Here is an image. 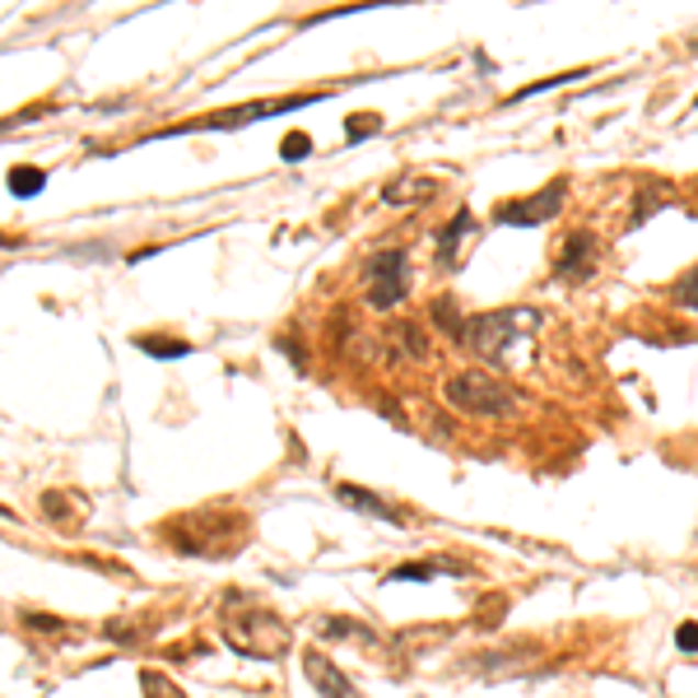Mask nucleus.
Here are the masks:
<instances>
[{
	"label": "nucleus",
	"mask_w": 698,
	"mask_h": 698,
	"mask_svg": "<svg viewBox=\"0 0 698 698\" xmlns=\"http://www.w3.org/2000/svg\"><path fill=\"white\" fill-rule=\"evenodd\" d=\"M303 671H307V680L317 685L322 698H354V685H349L322 652H307V656H303Z\"/></svg>",
	"instance_id": "0eeeda50"
},
{
	"label": "nucleus",
	"mask_w": 698,
	"mask_h": 698,
	"mask_svg": "<svg viewBox=\"0 0 698 698\" xmlns=\"http://www.w3.org/2000/svg\"><path fill=\"white\" fill-rule=\"evenodd\" d=\"M471 228H475V215H471V210H457L452 224L442 228V238H438V261H442V266H457V247H461V238H465Z\"/></svg>",
	"instance_id": "9b49d317"
},
{
	"label": "nucleus",
	"mask_w": 698,
	"mask_h": 698,
	"mask_svg": "<svg viewBox=\"0 0 698 698\" xmlns=\"http://www.w3.org/2000/svg\"><path fill=\"white\" fill-rule=\"evenodd\" d=\"M378 131H382V116H378V112L349 116V126H345V135H349V140H363V135H378Z\"/></svg>",
	"instance_id": "aec40b11"
},
{
	"label": "nucleus",
	"mask_w": 698,
	"mask_h": 698,
	"mask_svg": "<svg viewBox=\"0 0 698 698\" xmlns=\"http://www.w3.org/2000/svg\"><path fill=\"white\" fill-rule=\"evenodd\" d=\"M465 577L471 568L465 564H452V559H424V564H401V568H392L386 573V582H429V577Z\"/></svg>",
	"instance_id": "1a4fd4ad"
},
{
	"label": "nucleus",
	"mask_w": 698,
	"mask_h": 698,
	"mask_svg": "<svg viewBox=\"0 0 698 698\" xmlns=\"http://www.w3.org/2000/svg\"><path fill=\"white\" fill-rule=\"evenodd\" d=\"M140 694H145V698H187V694L178 689V680H168L164 671H140Z\"/></svg>",
	"instance_id": "4468645a"
},
{
	"label": "nucleus",
	"mask_w": 698,
	"mask_h": 698,
	"mask_svg": "<svg viewBox=\"0 0 698 698\" xmlns=\"http://www.w3.org/2000/svg\"><path fill=\"white\" fill-rule=\"evenodd\" d=\"M135 349H145V354H154V359H182V354H191V345L178 340V336H135Z\"/></svg>",
	"instance_id": "ddd939ff"
},
{
	"label": "nucleus",
	"mask_w": 698,
	"mask_h": 698,
	"mask_svg": "<svg viewBox=\"0 0 698 698\" xmlns=\"http://www.w3.org/2000/svg\"><path fill=\"white\" fill-rule=\"evenodd\" d=\"M363 284H368V307H378V313H392L396 303H405V294H410V261H405V251L386 247L378 257H368Z\"/></svg>",
	"instance_id": "7ed1b4c3"
},
{
	"label": "nucleus",
	"mask_w": 698,
	"mask_h": 698,
	"mask_svg": "<svg viewBox=\"0 0 698 698\" xmlns=\"http://www.w3.org/2000/svg\"><path fill=\"white\" fill-rule=\"evenodd\" d=\"M448 401L457 405L461 415H484V419H508L517 405H521V392L508 382H498L489 373H475V368H465V373H452L448 378Z\"/></svg>",
	"instance_id": "f03ea898"
},
{
	"label": "nucleus",
	"mask_w": 698,
	"mask_h": 698,
	"mask_svg": "<svg viewBox=\"0 0 698 698\" xmlns=\"http://www.w3.org/2000/svg\"><path fill=\"white\" fill-rule=\"evenodd\" d=\"M671 299L680 303V307H698V266H694V270H685V275L671 284Z\"/></svg>",
	"instance_id": "6ab92c4d"
},
{
	"label": "nucleus",
	"mask_w": 698,
	"mask_h": 698,
	"mask_svg": "<svg viewBox=\"0 0 698 698\" xmlns=\"http://www.w3.org/2000/svg\"><path fill=\"white\" fill-rule=\"evenodd\" d=\"M675 643H680V652H698V624H680Z\"/></svg>",
	"instance_id": "412c9836"
},
{
	"label": "nucleus",
	"mask_w": 698,
	"mask_h": 698,
	"mask_svg": "<svg viewBox=\"0 0 698 698\" xmlns=\"http://www.w3.org/2000/svg\"><path fill=\"white\" fill-rule=\"evenodd\" d=\"M307 103H317V93H299V99H270V103H247V108H233V112H219V116H205V122H187V126H168L159 135H187V131H205V126H215V131H228V126H247V122H261V116L270 112H294V108H307Z\"/></svg>",
	"instance_id": "39448f33"
},
{
	"label": "nucleus",
	"mask_w": 698,
	"mask_h": 698,
	"mask_svg": "<svg viewBox=\"0 0 698 698\" xmlns=\"http://www.w3.org/2000/svg\"><path fill=\"white\" fill-rule=\"evenodd\" d=\"M434 322H438L452 340H461V331H465V322H461V313H457L452 299H438V303H434Z\"/></svg>",
	"instance_id": "a211bd4d"
},
{
	"label": "nucleus",
	"mask_w": 698,
	"mask_h": 698,
	"mask_svg": "<svg viewBox=\"0 0 698 698\" xmlns=\"http://www.w3.org/2000/svg\"><path fill=\"white\" fill-rule=\"evenodd\" d=\"M307 154H313V135H307V131H289L284 145H280V159L284 164H303Z\"/></svg>",
	"instance_id": "2eb2a0df"
},
{
	"label": "nucleus",
	"mask_w": 698,
	"mask_h": 698,
	"mask_svg": "<svg viewBox=\"0 0 698 698\" xmlns=\"http://www.w3.org/2000/svg\"><path fill=\"white\" fill-rule=\"evenodd\" d=\"M434 191H438V182H429V178H396V182H386L382 201L386 205H410V201H429Z\"/></svg>",
	"instance_id": "9d476101"
},
{
	"label": "nucleus",
	"mask_w": 698,
	"mask_h": 698,
	"mask_svg": "<svg viewBox=\"0 0 698 698\" xmlns=\"http://www.w3.org/2000/svg\"><path fill=\"white\" fill-rule=\"evenodd\" d=\"M396 340L405 345V354H410V359H429V340H424V331H419L415 322H401L396 326Z\"/></svg>",
	"instance_id": "f3484780"
},
{
	"label": "nucleus",
	"mask_w": 698,
	"mask_h": 698,
	"mask_svg": "<svg viewBox=\"0 0 698 698\" xmlns=\"http://www.w3.org/2000/svg\"><path fill=\"white\" fill-rule=\"evenodd\" d=\"M5 187L14 191L19 201H29V196H37V191L47 187V172H43V168H29V164H14V168L5 172Z\"/></svg>",
	"instance_id": "f8f14e48"
},
{
	"label": "nucleus",
	"mask_w": 698,
	"mask_h": 698,
	"mask_svg": "<svg viewBox=\"0 0 698 698\" xmlns=\"http://www.w3.org/2000/svg\"><path fill=\"white\" fill-rule=\"evenodd\" d=\"M596 257H600V243L592 238L587 228L573 233V238L564 243V251H559V261H554V275L559 280H592L596 275Z\"/></svg>",
	"instance_id": "423d86ee"
},
{
	"label": "nucleus",
	"mask_w": 698,
	"mask_h": 698,
	"mask_svg": "<svg viewBox=\"0 0 698 698\" xmlns=\"http://www.w3.org/2000/svg\"><path fill=\"white\" fill-rule=\"evenodd\" d=\"M29 624H33V629H47V633H61V629H66L61 619H52V615H29Z\"/></svg>",
	"instance_id": "4be33fe9"
},
{
	"label": "nucleus",
	"mask_w": 698,
	"mask_h": 698,
	"mask_svg": "<svg viewBox=\"0 0 698 698\" xmlns=\"http://www.w3.org/2000/svg\"><path fill=\"white\" fill-rule=\"evenodd\" d=\"M322 638H373V629L359 624V619H322Z\"/></svg>",
	"instance_id": "dca6fc26"
},
{
	"label": "nucleus",
	"mask_w": 698,
	"mask_h": 698,
	"mask_svg": "<svg viewBox=\"0 0 698 698\" xmlns=\"http://www.w3.org/2000/svg\"><path fill=\"white\" fill-rule=\"evenodd\" d=\"M336 498L345 503V508H354V513H368V517H378V521H401V513L392 508V503H382L378 494L359 489V484H336Z\"/></svg>",
	"instance_id": "6e6552de"
},
{
	"label": "nucleus",
	"mask_w": 698,
	"mask_h": 698,
	"mask_svg": "<svg viewBox=\"0 0 698 698\" xmlns=\"http://www.w3.org/2000/svg\"><path fill=\"white\" fill-rule=\"evenodd\" d=\"M540 326V307H498V313H480L465 322L461 331V345L475 349L480 359H513V349L521 340H531V331Z\"/></svg>",
	"instance_id": "f257e3e1"
},
{
	"label": "nucleus",
	"mask_w": 698,
	"mask_h": 698,
	"mask_svg": "<svg viewBox=\"0 0 698 698\" xmlns=\"http://www.w3.org/2000/svg\"><path fill=\"white\" fill-rule=\"evenodd\" d=\"M14 243H19V238H5V233H0V247H14Z\"/></svg>",
	"instance_id": "5701e85b"
},
{
	"label": "nucleus",
	"mask_w": 698,
	"mask_h": 698,
	"mask_svg": "<svg viewBox=\"0 0 698 698\" xmlns=\"http://www.w3.org/2000/svg\"><path fill=\"white\" fill-rule=\"evenodd\" d=\"M564 191H568V178H554L550 187H540L531 201H503L494 210V219L513 224V228H536V224H545V219H554L559 210H564Z\"/></svg>",
	"instance_id": "20e7f679"
}]
</instances>
